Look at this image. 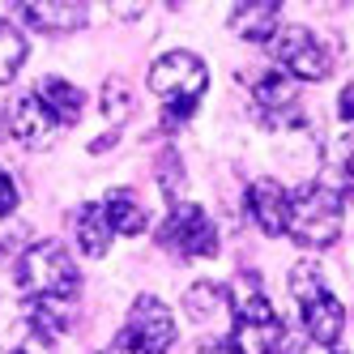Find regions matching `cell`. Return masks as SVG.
<instances>
[{
    "label": "cell",
    "mask_w": 354,
    "mask_h": 354,
    "mask_svg": "<svg viewBox=\"0 0 354 354\" xmlns=\"http://www.w3.org/2000/svg\"><path fill=\"white\" fill-rule=\"evenodd\" d=\"M231 308H235V316H231L235 320V337L231 342L239 346V354H282L286 324L269 308V299L261 295L257 277H239Z\"/></svg>",
    "instance_id": "1"
},
{
    "label": "cell",
    "mask_w": 354,
    "mask_h": 354,
    "mask_svg": "<svg viewBox=\"0 0 354 354\" xmlns=\"http://www.w3.org/2000/svg\"><path fill=\"white\" fill-rule=\"evenodd\" d=\"M209 86V68L192 52H167L149 68V90L167 103V124L188 120L201 103V94Z\"/></svg>",
    "instance_id": "2"
},
{
    "label": "cell",
    "mask_w": 354,
    "mask_h": 354,
    "mask_svg": "<svg viewBox=\"0 0 354 354\" xmlns=\"http://www.w3.org/2000/svg\"><path fill=\"white\" fill-rule=\"evenodd\" d=\"M286 235L303 248H328L342 239V192L328 184H303L290 192Z\"/></svg>",
    "instance_id": "3"
},
{
    "label": "cell",
    "mask_w": 354,
    "mask_h": 354,
    "mask_svg": "<svg viewBox=\"0 0 354 354\" xmlns=\"http://www.w3.org/2000/svg\"><path fill=\"white\" fill-rule=\"evenodd\" d=\"M17 282L26 286L30 299H73L77 295V269H73L68 252L56 243V239H39L21 252L17 261Z\"/></svg>",
    "instance_id": "4"
},
{
    "label": "cell",
    "mask_w": 354,
    "mask_h": 354,
    "mask_svg": "<svg viewBox=\"0 0 354 354\" xmlns=\"http://www.w3.org/2000/svg\"><path fill=\"white\" fill-rule=\"evenodd\" d=\"M269 47H273V60L282 64V73L290 82H320V77H328V52H324V43L308 26H282Z\"/></svg>",
    "instance_id": "5"
},
{
    "label": "cell",
    "mask_w": 354,
    "mask_h": 354,
    "mask_svg": "<svg viewBox=\"0 0 354 354\" xmlns=\"http://www.w3.org/2000/svg\"><path fill=\"white\" fill-rule=\"evenodd\" d=\"M162 248H171L175 257L184 261H201V257H214L218 252V231H214V218L201 209V205H180L171 209V218L162 222Z\"/></svg>",
    "instance_id": "6"
},
{
    "label": "cell",
    "mask_w": 354,
    "mask_h": 354,
    "mask_svg": "<svg viewBox=\"0 0 354 354\" xmlns=\"http://www.w3.org/2000/svg\"><path fill=\"white\" fill-rule=\"evenodd\" d=\"M252 111H257V120L269 124V129L299 124V120H303V111H299V86L286 77L282 68L265 73V77L252 86Z\"/></svg>",
    "instance_id": "7"
},
{
    "label": "cell",
    "mask_w": 354,
    "mask_h": 354,
    "mask_svg": "<svg viewBox=\"0 0 354 354\" xmlns=\"http://www.w3.org/2000/svg\"><path fill=\"white\" fill-rule=\"evenodd\" d=\"M129 333H137L154 354H167L171 346H175V316H171V308L162 299H154V295H141L137 303H133V316H129Z\"/></svg>",
    "instance_id": "8"
},
{
    "label": "cell",
    "mask_w": 354,
    "mask_h": 354,
    "mask_svg": "<svg viewBox=\"0 0 354 354\" xmlns=\"http://www.w3.org/2000/svg\"><path fill=\"white\" fill-rule=\"evenodd\" d=\"M248 214L257 218V226L265 235H286L290 222V192L277 180H257L248 188Z\"/></svg>",
    "instance_id": "9"
},
{
    "label": "cell",
    "mask_w": 354,
    "mask_h": 354,
    "mask_svg": "<svg viewBox=\"0 0 354 354\" xmlns=\"http://www.w3.org/2000/svg\"><path fill=\"white\" fill-rule=\"evenodd\" d=\"M9 129H13V137H17L21 145L39 149V145L52 141V133H56V115L43 107L39 94H26V98H17V103H13V111H9Z\"/></svg>",
    "instance_id": "10"
},
{
    "label": "cell",
    "mask_w": 354,
    "mask_h": 354,
    "mask_svg": "<svg viewBox=\"0 0 354 354\" xmlns=\"http://www.w3.org/2000/svg\"><path fill=\"white\" fill-rule=\"evenodd\" d=\"M231 30L243 43H273V35L282 30V5L277 0H248L231 13Z\"/></svg>",
    "instance_id": "11"
},
{
    "label": "cell",
    "mask_w": 354,
    "mask_h": 354,
    "mask_svg": "<svg viewBox=\"0 0 354 354\" xmlns=\"http://www.w3.org/2000/svg\"><path fill=\"white\" fill-rule=\"evenodd\" d=\"M17 13L35 30H52V35H68V30L86 26V5H77V0H26Z\"/></svg>",
    "instance_id": "12"
},
{
    "label": "cell",
    "mask_w": 354,
    "mask_h": 354,
    "mask_svg": "<svg viewBox=\"0 0 354 354\" xmlns=\"http://www.w3.org/2000/svg\"><path fill=\"white\" fill-rule=\"evenodd\" d=\"M303 324H308V337L316 346H337L346 328V308L333 295H320L312 303H303Z\"/></svg>",
    "instance_id": "13"
},
{
    "label": "cell",
    "mask_w": 354,
    "mask_h": 354,
    "mask_svg": "<svg viewBox=\"0 0 354 354\" xmlns=\"http://www.w3.org/2000/svg\"><path fill=\"white\" fill-rule=\"evenodd\" d=\"M184 308L196 324H218V320H231L235 308H231V290L226 286H214V282H196L188 286L184 295Z\"/></svg>",
    "instance_id": "14"
},
{
    "label": "cell",
    "mask_w": 354,
    "mask_h": 354,
    "mask_svg": "<svg viewBox=\"0 0 354 354\" xmlns=\"http://www.w3.org/2000/svg\"><path fill=\"white\" fill-rule=\"evenodd\" d=\"M103 214H107V222H111L115 235H141L145 222H149V214H145V205L137 201L133 188H111L103 196Z\"/></svg>",
    "instance_id": "15"
},
{
    "label": "cell",
    "mask_w": 354,
    "mask_h": 354,
    "mask_svg": "<svg viewBox=\"0 0 354 354\" xmlns=\"http://www.w3.org/2000/svg\"><path fill=\"white\" fill-rule=\"evenodd\" d=\"M39 98H43V107L56 115V124H77L82 111H86V94L64 82V77H43L39 82Z\"/></svg>",
    "instance_id": "16"
},
{
    "label": "cell",
    "mask_w": 354,
    "mask_h": 354,
    "mask_svg": "<svg viewBox=\"0 0 354 354\" xmlns=\"http://www.w3.org/2000/svg\"><path fill=\"white\" fill-rule=\"evenodd\" d=\"M73 226H77V248L86 252V257H107L115 231H111L103 205H82L77 218H73Z\"/></svg>",
    "instance_id": "17"
},
{
    "label": "cell",
    "mask_w": 354,
    "mask_h": 354,
    "mask_svg": "<svg viewBox=\"0 0 354 354\" xmlns=\"http://www.w3.org/2000/svg\"><path fill=\"white\" fill-rule=\"evenodd\" d=\"M21 60H26V35L13 21H0V86H9L17 77Z\"/></svg>",
    "instance_id": "18"
},
{
    "label": "cell",
    "mask_w": 354,
    "mask_h": 354,
    "mask_svg": "<svg viewBox=\"0 0 354 354\" xmlns=\"http://www.w3.org/2000/svg\"><path fill=\"white\" fill-rule=\"evenodd\" d=\"M290 295H295L299 303H312V299L328 295V286H324V273H320V265H312V261H299V265L290 269Z\"/></svg>",
    "instance_id": "19"
},
{
    "label": "cell",
    "mask_w": 354,
    "mask_h": 354,
    "mask_svg": "<svg viewBox=\"0 0 354 354\" xmlns=\"http://www.w3.org/2000/svg\"><path fill=\"white\" fill-rule=\"evenodd\" d=\"M103 115L111 124H124V120L133 115V90H129V82H124V77L103 82Z\"/></svg>",
    "instance_id": "20"
},
{
    "label": "cell",
    "mask_w": 354,
    "mask_h": 354,
    "mask_svg": "<svg viewBox=\"0 0 354 354\" xmlns=\"http://www.w3.org/2000/svg\"><path fill=\"white\" fill-rule=\"evenodd\" d=\"M158 184H162V192H167V201H175L180 205V192H184V158L175 154V149H162L158 154Z\"/></svg>",
    "instance_id": "21"
},
{
    "label": "cell",
    "mask_w": 354,
    "mask_h": 354,
    "mask_svg": "<svg viewBox=\"0 0 354 354\" xmlns=\"http://www.w3.org/2000/svg\"><path fill=\"white\" fill-rule=\"evenodd\" d=\"M13 354H56V342H52V333H43L39 324H26L21 337L13 342Z\"/></svg>",
    "instance_id": "22"
},
{
    "label": "cell",
    "mask_w": 354,
    "mask_h": 354,
    "mask_svg": "<svg viewBox=\"0 0 354 354\" xmlns=\"http://www.w3.org/2000/svg\"><path fill=\"white\" fill-rule=\"evenodd\" d=\"M333 171H342V184H354V133H346L333 149Z\"/></svg>",
    "instance_id": "23"
},
{
    "label": "cell",
    "mask_w": 354,
    "mask_h": 354,
    "mask_svg": "<svg viewBox=\"0 0 354 354\" xmlns=\"http://www.w3.org/2000/svg\"><path fill=\"white\" fill-rule=\"evenodd\" d=\"M107 354H154V350H149L137 333H129V328H120V333H115V342L107 346Z\"/></svg>",
    "instance_id": "24"
},
{
    "label": "cell",
    "mask_w": 354,
    "mask_h": 354,
    "mask_svg": "<svg viewBox=\"0 0 354 354\" xmlns=\"http://www.w3.org/2000/svg\"><path fill=\"white\" fill-rule=\"evenodd\" d=\"M17 209V184L9 180V171H0V218H9Z\"/></svg>",
    "instance_id": "25"
},
{
    "label": "cell",
    "mask_w": 354,
    "mask_h": 354,
    "mask_svg": "<svg viewBox=\"0 0 354 354\" xmlns=\"http://www.w3.org/2000/svg\"><path fill=\"white\" fill-rule=\"evenodd\" d=\"M337 111H342V120H346V124H354V86H350V90H342V107H337Z\"/></svg>",
    "instance_id": "26"
},
{
    "label": "cell",
    "mask_w": 354,
    "mask_h": 354,
    "mask_svg": "<svg viewBox=\"0 0 354 354\" xmlns=\"http://www.w3.org/2000/svg\"><path fill=\"white\" fill-rule=\"evenodd\" d=\"M201 354H239V346H235L231 337H226V342H209V346L201 350Z\"/></svg>",
    "instance_id": "27"
},
{
    "label": "cell",
    "mask_w": 354,
    "mask_h": 354,
    "mask_svg": "<svg viewBox=\"0 0 354 354\" xmlns=\"http://www.w3.org/2000/svg\"><path fill=\"white\" fill-rule=\"evenodd\" d=\"M333 354H350V350H333Z\"/></svg>",
    "instance_id": "28"
}]
</instances>
